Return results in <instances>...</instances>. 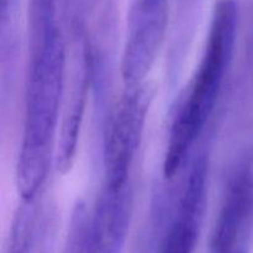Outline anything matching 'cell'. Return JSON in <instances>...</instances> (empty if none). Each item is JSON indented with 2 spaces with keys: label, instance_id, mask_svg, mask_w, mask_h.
I'll return each instance as SVG.
<instances>
[{
  "label": "cell",
  "instance_id": "cell-7",
  "mask_svg": "<svg viewBox=\"0 0 253 253\" xmlns=\"http://www.w3.org/2000/svg\"><path fill=\"white\" fill-rule=\"evenodd\" d=\"M63 253H100L93 215L84 204L74 210Z\"/></svg>",
  "mask_w": 253,
  "mask_h": 253
},
{
  "label": "cell",
  "instance_id": "cell-9",
  "mask_svg": "<svg viewBox=\"0 0 253 253\" xmlns=\"http://www.w3.org/2000/svg\"><path fill=\"white\" fill-rule=\"evenodd\" d=\"M17 1L19 0H1V26L5 27V25L11 20L15 10H16Z\"/></svg>",
  "mask_w": 253,
  "mask_h": 253
},
{
  "label": "cell",
  "instance_id": "cell-1",
  "mask_svg": "<svg viewBox=\"0 0 253 253\" xmlns=\"http://www.w3.org/2000/svg\"><path fill=\"white\" fill-rule=\"evenodd\" d=\"M62 0H29L30 63L16 182L32 202L46 179L57 130L66 73V46L59 22Z\"/></svg>",
  "mask_w": 253,
  "mask_h": 253
},
{
  "label": "cell",
  "instance_id": "cell-5",
  "mask_svg": "<svg viewBox=\"0 0 253 253\" xmlns=\"http://www.w3.org/2000/svg\"><path fill=\"white\" fill-rule=\"evenodd\" d=\"M253 235V162L242 163L226 187L209 253H249Z\"/></svg>",
  "mask_w": 253,
  "mask_h": 253
},
{
  "label": "cell",
  "instance_id": "cell-8",
  "mask_svg": "<svg viewBox=\"0 0 253 253\" xmlns=\"http://www.w3.org/2000/svg\"><path fill=\"white\" fill-rule=\"evenodd\" d=\"M26 207L17 214L12 227L11 240L6 253H30L34 239V217L30 209L31 202H25Z\"/></svg>",
  "mask_w": 253,
  "mask_h": 253
},
{
  "label": "cell",
  "instance_id": "cell-4",
  "mask_svg": "<svg viewBox=\"0 0 253 253\" xmlns=\"http://www.w3.org/2000/svg\"><path fill=\"white\" fill-rule=\"evenodd\" d=\"M167 26L168 0H130L120 66L127 89L143 84L160 53Z\"/></svg>",
  "mask_w": 253,
  "mask_h": 253
},
{
  "label": "cell",
  "instance_id": "cell-2",
  "mask_svg": "<svg viewBox=\"0 0 253 253\" xmlns=\"http://www.w3.org/2000/svg\"><path fill=\"white\" fill-rule=\"evenodd\" d=\"M239 10L235 0H217L204 51L177 109L168 136L163 173L173 178L214 111L236 44Z\"/></svg>",
  "mask_w": 253,
  "mask_h": 253
},
{
  "label": "cell",
  "instance_id": "cell-6",
  "mask_svg": "<svg viewBox=\"0 0 253 253\" xmlns=\"http://www.w3.org/2000/svg\"><path fill=\"white\" fill-rule=\"evenodd\" d=\"M207 172V158L199 156L193 162L175 217L156 253H194L205 210Z\"/></svg>",
  "mask_w": 253,
  "mask_h": 253
},
{
  "label": "cell",
  "instance_id": "cell-3",
  "mask_svg": "<svg viewBox=\"0 0 253 253\" xmlns=\"http://www.w3.org/2000/svg\"><path fill=\"white\" fill-rule=\"evenodd\" d=\"M152 94L146 84L128 89L111 119L105 140V187L108 192L127 190L128 175L135 160L150 109Z\"/></svg>",
  "mask_w": 253,
  "mask_h": 253
}]
</instances>
